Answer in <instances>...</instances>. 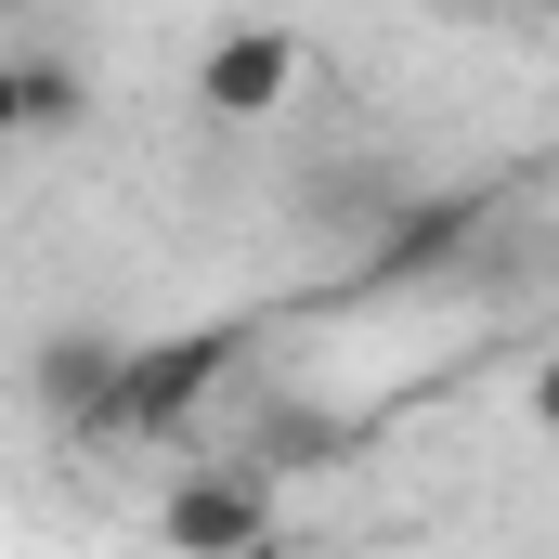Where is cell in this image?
<instances>
[{"label":"cell","instance_id":"1","mask_svg":"<svg viewBox=\"0 0 559 559\" xmlns=\"http://www.w3.org/2000/svg\"><path fill=\"white\" fill-rule=\"evenodd\" d=\"M248 365V325H182V338H118V378L79 442H169L222 404V378Z\"/></svg>","mask_w":559,"mask_h":559},{"label":"cell","instance_id":"2","mask_svg":"<svg viewBox=\"0 0 559 559\" xmlns=\"http://www.w3.org/2000/svg\"><path fill=\"white\" fill-rule=\"evenodd\" d=\"M169 559H274V468H195L156 495Z\"/></svg>","mask_w":559,"mask_h":559},{"label":"cell","instance_id":"3","mask_svg":"<svg viewBox=\"0 0 559 559\" xmlns=\"http://www.w3.org/2000/svg\"><path fill=\"white\" fill-rule=\"evenodd\" d=\"M481 235H495V195H404V209H378L365 286H429L455 261H481Z\"/></svg>","mask_w":559,"mask_h":559},{"label":"cell","instance_id":"4","mask_svg":"<svg viewBox=\"0 0 559 559\" xmlns=\"http://www.w3.org/2000/svg\"><path fill=\"white\" fill-rule=\"evenodd\" d=\"M299 66H312L299 26H222V39L195 52V105H209V118H274L286 92H299Z\"/></svg>","mask_w":559,"mask_h":559},{"label":"cell","instance_id":"5","mask_svg":"<svg viewBox=\"0 0 559 559\" xmlns=\"http://www.w3.org/2000/svg\"><path fill=\"white\" fill-rule=\"evenodd\" d=\"M105 378H118V338H105V325H52V338L26 352V404H39V417L66 429V442L92 429V404H105Z\"/></svg>","mask_w":559,"mask_h":559},{"label":"cell","instance_id":"6","mask_svg":"<svg viewBox=\"0 0 559 559\" xmlns=\"http://www.w3.org/2000/svg\"><path fill=\"white\" fill-rule=\"evenodd\" d=\"M79 118H92V79H79V52H52V39L0 52V143H26V131H79Z\"/></svg>","mask_w":559,"mask_h":559},{"label":"cell","instance_id":"7","mask_svg":"<svg viewBox=\"0 0 559 559\" xmlns=\"http://www.w3.org/2000/svg\"><path fill=\"white\" fill-rule=\"evenodd\" d=\"M274 559H299V547H274Z\"/></svg>","mask_w":559,"mask_h":559}]
</instances>
